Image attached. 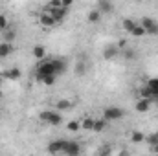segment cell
<instances>
[{"mask_svg": "<svg viewBox=\"0 0 158 156\" xmlns=\"http://www.w3.org/2000/svg\"><path fill=\"white\" fill-rule=\"evenodd\" d=\"M66 129L70 130V132H79V129H81V121H68V125H66Z\"/></svg>", "mask_w": 158, "mask_h": 156, "instance_id": "obj_25", "label": "cell"}, {"mask_svg": "<svg viewBox=\"0 0 158 156\" xmlns=\"http://www.w3.org/2000/svg\"><path fill=\"white\" fill-rule=\"evenodd\" d=\"M33 57L39 59V61H44V57H46V50H44V46L37 44V46L33 48Z\"/></svg>", "mask_w": 158, "mask_h": 156, "instance_id": "obj_20", "label": "cell"}, {"mask_svg": "<svg viewBox=\"0 0 158 156\" xmlns=\"http://www.w3.org/2000/svg\"><path fill=\"white\" fill-rule=\"evenodd\" d=\"M125 116V110L123 109H119V107H107L105 110H103V119L109 123V121H118L121 117Z\"/></svg>", "mask_w": 158, "mask_h": 156, "instance_id": "obj_3", "label": "cell"}, {"mask_svg": "<svg viewBox=\"0 0 158 156\" xmlns=\"http://www.w3.org/2000/svg\"><path fill=\"white\" fill-rule=\"evenodd\" d=\"M76 74H77V76H85V74H86V63H85V61H79L77 63V66H76Z\"/></svg>", "mask_w": 158, "mask_h": 156, "instance_id": "obj_27", "label": "cell"}, {"mask_svg": "<svg viewBox=\"0 0 158 156\" xmlns=\"http://www.w3.org/2000/svg\"><path fill=\"white\" fill-rule=\"evenodd\" d=\"M118 156H129V151H121Z\"/></svg>", "mask_w": 158, "mask_h": 156, "instance_id": "obj_31", "label": "cell"}, {"mask_svg": "<svg viewBox=\"0 0 158 156\" xmlns=\"http://www.w3.org/2000/svg\"><path fill=\"white\" fill-rule=\"evenodd\" d=\"M52 63H53V70H55L57 77L66 72V61H63V59H52Z\"/></svg>", "mask_w": 158, "mask_h": 156, "instance_id": "obj_12", "label": "cell"}, {"mask_svg": "<svg viewBox=\"0 0 158 156\" xmlns=\"http://www.w3.org/2000/svg\"><path fill=\"white\" fill-rule=\"evenodd\" d=\"M140 26L145 30V35H147V33H149V35H158V20H155V18L143 17L142 22H140Z\"/></svg>", "mask_w": 158, "mask_h": 156, "instance_id": "obj_5", "label": "cell"}, {"mask_svg": "<svg viewBox=\"0 0 158 156\" xmlns=\"http://www.w3.org/2000/svg\"><path fill=\"white\" fill-rule=\"evenodd\" d=\"M48 77H57L55 76V70H53V63H52V59H46V61H40L39 66H37V70H35V79L42 83L44 79Z\"/></svg>", "mask_w": 158, "mask_h": 156, "instance_id": "obj_1", "label": "cell"}, {"mask_svg": "<svg viewBox=\"0 0 158 156\" xmlns=\"http://www.w3.org/2000/svg\"><path fill=\"white\" fill-rule=\"evenodd\" d=\"M107 121L103 119V117H96V121H94V130L92 132H103L105 129H107Z\"/></svg>", "mask_w": 158, "mask_h": 156, "instance_id": "obj_17", "label": "cell"}, {"mask_svg": "<svg viewBox=\"0 0 158 156\" xmlns=\"http://www.w3.org/2000/svg\"><path fill=\"white\" fill-rule=\"evenodd\" d=\"M131 35H134V37H143V35H145V30H143L140 24H136V28L132 30V33H131Z\"/></svg>", "mask_w": 158, "mask_h": 156, "instance_id": "obj_28", "label": "cell"}, {"mask_svg": "<svg viewBox=\"0 0 158 156\" xmlns=\"http://www.w3.org/2000/svg\"><path fill=\"white\" fill-rule=\"evenodd\" d=\"M0 99H2V90H0Z\"/></svg>", "mask_w": 158, "mask_h": 156, "instance_id": "obj_33", "label": "cell"}, {"mask_svg": "<svg viewBox=\"0 0 158 156\" xmlns=\"http://www.w3.org/2000/svg\"><path fill=\"white\" fill-rule=\"evenodd\" d=\"M96 9H98L101 15H105V13H110V11L114 9V4L109 2V0H98V2H96Z\"/></svg>", "mask_w": 158, "mask_h": 156, "instance_id": "obj_10", "label": "cell"}, {"mask_svg": "<svg viewBox=\"0 0 158 156\" xmlns=\"http://www.w3.org/2000/svg\"><path fill=\"white\" fill-rule=\"evenodd\" d=\"M39 119L44 121V123H48V125H53V127H57V125L63 123V116L57 110H42L39 114Z\"/></svg>", "mask_w": 158, "mask_h": 156, "instance_id": "obj_2", "label": "cell"}, {"mask_svg": "<svg viewBox=\"0 0 158 156\" xmlns=\"http://www.w3.org/2000/svg\"><path fill=\"white\" fill-rule=\"evenodd\" d=\"M94 121H96V117L85 116L81 119V129H83V130H94Z\"/></svg>", "mask_w": 158, "mask_h": 156, "instance_id": "obj_16", "label": "cell"}, {"mask_svg": "<svg viewBox=\"0 0 158 156\" xmlns=\"http://www.w3.org/2000/svg\"><path fill=\"white\" fill-rule=\"evenodd\" d=\"M13 53V44H7V42H0V59H6Z\"/></svg>", "mask_w": 158, "mask_h": 156, "instance_id": "obj_15", "label": "cell"}, {"mask_svg": "<svg viewBox=\"0 0 158 156\" xmlns=\"http://www.w3.org/2000/svg\"><path fill=\"white\" fill-rule=\"evenodd\" d=\"M4 33V40L2 42H7V44H13V40H15V37H17V33H15V30H6V31H2Z\"/></svg>", "mask_w": 158, "mask_h": 156, "instance_id": "obj_22", "label": "cell"}, {"mask_svg": "<svg viewBox=\"0 0 158 156\" xmlns=\"http://www.w3.org/2000/svg\"><path fill=\"white\" fill-rule=\"evenodd\" d=\"M7 26H9V22H7L6 15H0V31H6V30H7Z\"/></svg>", "mask_w": 158, "mask_h": 156, "instance_id": "obj_29", "label": "cell"}, {"mask_svg": "<svg viewBox=\"0 0 158 156\" xmlns=\"http://www.w3.org/2000/svg\"><path fill=\"white\" fill-rule=\"evenodd\" d=\"M98 156H112V147L109 145V143H103L101 147H99V153Z\"/></svg>", "mask_w": 158, "mask_h": 156, "instance_id": "obj_23", "label": "cell"}, {"mask_svg": "<svg viewBox=\"0 0 158 156\" xmlns=\"http://www.w3.org/2000/svg\"><path fill=\"white\" fill-rule=\"evenodd\" d=\"M2 84H4V77H2V74H0V90H2Z\"/></svg>", "mask_w": 158, "mask_h": 156, "instance_id": "obj_32", "label": "cell"}, {"mask_svg": "<svg viewBox=\"0 0 158 156\" xmlns=\"http://www.w3.org/2000/svg\"><path fill=\"white\" fill-rule=\"evenodd\" d=\"M81 154V145L77 142H66V147H64V156H79Z\"/></svg>", "mask_w": 158, "mask_h": 156, "instance_id": "obj_9", "label": "cell"}, {"mask_svg": "<svg viewBox=\"0 0 158 156\" xmlns=\"http://www.w3.org/2000/svg\"><path fill=\"white\" fill-rule=\"evenodd\" d=\"M101 17H103V15H101V13H99V11L94 7V9H90V11H88V15H86V20H88L90 24H98V22L101 20Z\"/></svg>", "mask_w": 158, "mask_h": 156, "instance_id": "obj_14", "label": "cell"}, {"mask_svg": "<svg viewBox=\"0 0 158 156\" xmlns=\"http://www.w3.org/2000/svg\"><path fill=\"white\" fill-rule=\"evenodd\" d=\"M145 142L151 145V147H155V145H158V132H151L149 136H145Z\"/></svg>", "mask_w": 158, "mask_h": 156, "instance_id": "obj_24", "label": "cell"}, {"mask_svg": "<svg viewBox=\"0 0 158 156\" xmlns=\"http://www.w3.org/2000/svg\"><path fill=\"white\" fill-rule=\"evenodd\" d=\"M136 20H132V18H123V22H121V26H123V30L127 31V33H132V30L136 28Z\"/></svg>", "mask_w": 158, "mask_h": 156, "instance_id": "obj_18", "label": "cell"}, {"mask_svg": "<svg viewBox=\"0 0 158 156\" xmlns=\"http://www.w3.org/2000/svg\"><path fill=\"white\" fill-rule=\"evenodd\" d=\"M131 142L132 143H142V142H145V134L142 130H132L131 132Z\"/></svg>", "mask_w": 158, "mask_h": 156, "instance_id": "obj_19", "label": "cell"}, {"mask_svg": "<svg viewBox=\"0 0 158 156\" xmlns=\"http://www.w3.org/2000/svg\"><path fill=\"white\" fill-rule=\"evenodd\" d=\"M46 13H50L57 24H61V22L66 18V15H68V9H64V7H57V9H46Z\"/></svg>", "mask_w": 158, "mask_h": 156, "instance_id": "obj_8", "label": "cell"}, {"mask_svg": "<svg viewBox=\"0 0 158 156\" xmlns=\"http://www.w3.org/2000/svg\"><path fill=\"white\" fill-rule=\"evenodd\" d=\"M39 24L44 28V30H52L53 26H57V22L53 20V17H52L50 13H46V11L39 15Z\"/></svg>", "mask_w": 158, "mask_h": 156, "instance_id": "obj_7", "label": "cell"}, {"mask_svg": "<svg viewBox=\"0 0 158 156\" xmlns=\"http://www.w3.org/2000/svg\"><path fill=\"white\" fill-rule=\"evenodd\" d=\"M66 142H68V140H53V142H50V143H48L46 151H48L50 154H53V156L64 154V147H66Z\"/></svg>", "mask_w": 158, "mask_h": 156, "instance_id": "obj_4", "label": "cell"}, {"mask_svg": "<svg viewBox=\"0 0 158 156\" xmlns=\"http://www.w3.org/2000/svg\"><path fill=\"white\" fill-rule=\"evenodd\" d=\"M151 151H153L155 154H158V145H155V147H151Z\"/></svg>", "mask_w": 158, "mask_h": 156, "instance_id": "obj_30", "label": "cell"}, {"mask_svg": "<svg viewBox=\"0 0 158 156\" xmlns=\"http://www.w3.org/2000/svg\"><path fill=\"white\" fill-rule=\"evenodd\" d=\"M151 99H145V97H140L138 101H136V105H134V109H136V112H140V114H143V112H147L149 109H151Z\"/></svg>", "mask_w": 158, "mask_h": 156, "instance_id": "obj_11", "label": "cell"}, {"mask_svg": "<svg viewBox=\"0 0 158 156\" xmlns=\"http://www.w3.org/2000/svg\"><path fill=\"white\" fill-rule=\"evenodd\" d=\"M119 53H121V51H119V48L116 44H109V46H105V50H103V59H105V61H114Z\"/></svg>", "mask_w": 158, "mask_h": 156, "instance_id": "obj_6", "label": "cell"}, {"mask_svg": "<svg viewBox=\"0 0 158 156\" xmlns=\"http://www.w3.org/2000/svg\"><path fill=\"white\" fill-rule=\"evenodd\" d=\"M2 77L9 79V81H19V79H20V70H19V68H9V70L2 72Z\"/></svg>", "mask_w": 158, "mask_h": 156, "instance_id": "obj_13", "label": "cell"}, {"mask_svg": "<svg viewBox=\"0 0 158 156\" xmlns=\"http://www.w3.org/2000/svg\"><path fill=\"white\" fill-rule=\"evenodd\" d=\"M70 107H72V101H68V99H59V101L55 103L57 112H61V110H68Z\"/></svg>", "mask_w": 158, "mask_h": 156, "instance_id": "obj_21", "label": "cell"}, {"mask_svg": "<svg viewBox=\"0 0 158 156\" xmlns=\"http://www.w3.org/2000/svg\"><path fill=\"white\" fill-rule=\"evenodd\" d=\"M121 53H123V59H127V61H132V59H134V55H136V51H134V50H131V48L121 50Z\"/></svg>", "mask_w": 158, "mask_h": 156, "instance_id": "obj_26", "label": "cell"}]
</instances>
